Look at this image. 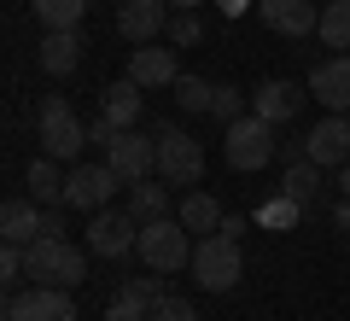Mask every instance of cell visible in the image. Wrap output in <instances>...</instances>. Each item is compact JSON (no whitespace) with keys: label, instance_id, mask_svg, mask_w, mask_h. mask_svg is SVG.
<instances>
[{"label":"cell","instance_id":"obj_1","mask_svg":"<svg viewBox=\"0 0 350 321\" xmlns=\"http://www.w3.org/2000/svg\"><path fill=\"white\" fill-rule=\"evenodd\" d=\"M24 281H36V286H82L88 281V263H82V251L70 246V240H53V234H41V240H29L24 246Z\"/></svg>","mask_w":350,"mask_h":321},{"label":"cell","instance_id":"obj_2","mask_svg":"<svg viewBox=\"0 0 350 321\" xmlns=\"http://www.w3.org/2000/svg\"><path fill=\"white\" fill-rule=\"evenodd\" d=\"M36 140H41L47 158L70 164V158H82V146H88V123L70 112V99H64V94H47L36 105Z\"/></svg>","mask_w":350,"mask_h":321},{"label":"cell","instance_id":"obj_3","mask_svg":"<svg viewBox=\"0 0 350 321\" xmlns=\"http://www.w3.org/2000/svg\"><path fill=\"white\" fill-rule=\"evenodd\" d=\"M193 246H199V240H187V222H181V216H158V222H146L140 228V263H146L152 274H181V269H193Z\"/></svg>","mask_w":350,"mask_h":321},{"label":"cell","instance_id":"obj_4","mask_svg":"<svg viewBox=\"0 0 350 321\" xmlns=\"http://www.w3.org/2000/svg\"><path fill=\"white\" fill-rule=\"evenodd\" d=\"M239 274H245V251H239V240L199 234V246H193V281H199L204 292H234Z\"/></svg>","mask_w":350,"mask_h":321},{"label":"cell","instance_id":"obj_5","mask_svg":"<svg viewBox=\"0 0 350 321\" xmlns=\"http://www.w3.org/2000/svg\"><path fill=\"white\" fill-rule=\"evenodd\" d=\"M280 152V140H275V123H262L257 112H245V117H234V123L222 129V158H228V170H262V164Z\"/></svg>","mask_w":350,"mask_h":321},{"label":"cell","instance_id":"obj_6","mask_svg":"<svg viewBox=\"0 0 350 321\" xmlns=\"http://www.w3.org/2000/svg\"><path fill=\"white\" fill-rule=\"evenodd\" d=\"M158 181L170 187H193L204 175V146L193 135H181V129H158Z\"/></svg>","mask_w":350,"mask_h":321},{"label":"cell","instance_id":"obj_7","mask_svg":"<svg viewBox=\"0 0 350 321\" xmlns=\"http://www.w3.org/2000/svg\"><path fill=\"white\" fill-rule=\"evenodd\" d=\"M140 246V222L129 216V210H94L88 216V251L94 257H129V251Z\"/></svg>","mask_w":350,"mask_h":321},{"label":"cell","instance_id":"obj_8","mask_svg":"<svg viewBox=\"0 0 350 321\" xmlns=\"http://www.w3.org/2000/svg\"><path fill=\"white\" fill-rule=\"evenodd\" d=\"M6 321H76L70 286H24L6 298Z\"/></svg>","mask_w":350,"mask_h":321},{"label":"cell","instance_id":"obj_9","mask_svg":"<svg viewBox=\"0 0 350 321\" xmlns=\"http://www.w3.org/2000/svg\"><path fill=\"white\" fill-rule=\"evenodd\" d=\"M117 187H123V175H117L111 164H76L70 181H64V205H70V210H88V216H94V210L111 205Z\"/></svg>","mask_w":350,"mask_h":321},{"label":"cell","instance_id":"obj_10","mask_svg":"<svg viewBox=\"0 0 350 321\" xmlns=\"http://www.w3.org/2000/svg\"><path fill=\"white\" fill-rule=\"evenodd\" d=\"M304 158L321 164V170H345L350 164V112H333L304 135Z\"/></svg>","mask_w":350,"mask_h":321},{"label":"cell","instance_id":"obj_11","mask_svg":"<svg viewBox=\"0 0 350 321\" xmlns=\"http://www.w3.org/2000/svg\"><path fill=\"white\" fill-rule=\"evenodd\" d=\"M105 164H111V170L135 187V181H146V175L158 170V140L135 135V129H117V140L105 146Z\"/></svg>","mask_w":350,"mask_h":321},{"label":"cell","instance_id":"obj_12","mask_svg":"<svg viewBox=\"0 0 350 321\" xmlns=\"http://www.w3.org/2000/svg\"><path fill=\"white\" fill-rule=\"evenodd\" d=\"M117 29H123L129 47H152L170 29V0H123L117 6Z\"/></svg>","mask_w":350,"mask_h":321},{"label":"cell","instance_id":"obj_13","mask_svg":"<svg viewBox=\"0 0 350 321\" xmlns=\"http://www.w3.org/2000/svg\"><path fill=\"white\" fill-rule=\"evenodd\" d=\"M257 12H262V24L275 29V36H292V41H304V36L321 29V6H315V0H257Z\"/></svg>","mask_w":350,"mask_h":321},{"label":"cell","instance_id":"obj_14","mask_svg":"<svg viewBox=\"0 0 350 321\" xmlns=\"http://www.w3.org/2000/svg\"><path fill=\"white\" fill-rule=\"evenodd\" d=\"M304 99H310V88H298V82H286V76H275V82H262L257 94H251V112L262 117V123H292V117L304 112Z\"/></svg>","mask_w":350,"mask_h":321},{"label":"cell","instance_id":"obj_15","mask_svg":"<svg viewBox=\"0 0 350 321\" xmlns=\"http://www.w3.org/2000/svg\"><path fill=\"white\" fill-rule=\"evenodd\" d=\"M310 94L321 99L327 112H350V53H327L310 70Z\"/></svg>","mask_w":350,"mask_h":321},{"label":"cell","instance_id":"obj_16","mask_svg":"<svg viewBox=\"0 0 350 321\" xmlns=\"http://www.w3.org/2000/svg\"><path fill=\"white\" fill-rule=\"evenodd\" d=\"M175 53H181V47H129V82H140V88H175V82H181Z\"/></svg>","mask_w":350,"mask_h":321},{"label":"cell","instance_id":"obj_17","mask_svg":"<svg viewBox=\"0 0 350 321\" xmlns=\"http://www.w3.org/2000/svg\"><path fill=\"white\" fill-rule=\"evenodd\" d=\"M36 64H41L47 76H70L76 64H82V29H41Z\"/></svg>","mask_w":350,"mask_h":321},{"label":"cell","instance_id":"obj_18","mask_svg":"<svg viewBox=\"0 0 350 321\" xmlns=\"http://www.w3.org/2000/svg\"><path fill=\"white\" fill-rule=\"evenodd\" d=\"M47 234V205L36 198H6L0 205V240H12V246H29V240Z\"/></svg>","mask_w":350,"mask_h":321},{"label":"cell","instance_id":"obj_19","mask_svg":"<svg viewBox=\"0 0 350 321\" xmlns=\"http://www.w3.org/2000/svg\"><path fill=\"white\" fill-rule=\"evenodd\" d=\"M140 94H146V88L129 82V76H123V82H111V88L100 94V117H111L117 129H135V123H140V105H146Z\"/></svg>","mask_w":350,"mask_h":321},{"label":"cell","instance_id":"obj_20","mask_svg":"<svg viewBox=\"0 0 350 321\" xmlns=\"http://www.w3.org/2000/svg\"><path fill=\"white\" fill-rule=\"evenodd\" d=\"M129 216H135L140 228L146 222H158V216H170V181H135L129 187Z\"/></svg>","mask_w":350,"mask_h":321},{"label":"cell","instance_id":"obj_21","mask_svg":"<svg viewBox=\"0 0 350 321\" xmlns=\"http://www.w3.org/2000/svg\"><path fill=\"white\" fill-rule=\"evenodd\" d=\"M29 198H36V205H64V181H70V175L59 170V158H47V152H41L36 164H29Z\"/></svg>","mask_w":350,"mask_h":321},{"label":"cell","instance_id":"obj_22","mask_svg":"<svg viewBox=\"0 0 350 321\" xmlns=\"http://www.w3.org/2000/svg\"><path fill=\"white\" fill-rule=\"evenodd\" d=\"M280 193H286L292 205L315 210V198H321V164H310V158L286 164V175H280Z\"/></svg>","mask_w":350,"mask_h":321},{"label":"cell","instance_id":"obj_23","mask_svg":"<svg viewBox=\"0 0 350 321\" xmlns=\"http://www.w3.org/2000/svg\"><path fill=\"white\" fill-rule=\"evenodd\" d=\"M175 216L187 222V234H216V228H222V205H216L211 193H187Z\"/></svg>","mask_w":350,"mask_h":321},{"label":"cell","instance_id":"obj_24","mask_svg":"<svg viewBox=\"0 0 350 321\" xmlns=\"http://www.w3.org/2000/svg\"><path fill=\"white\" fill-rule=\"evenodd\" d=\"M29 6H36L41 29H82L88 18V0H29Z\"/></svg>","mask_w":350,"mask_h":321},{"label":"cell","instance_id":"obj_25","mask_svg":"<svg viewBox=\"0 0 350 321\" xmlns=\"http://www.w3.org/2000/svg\"><path fill=\"white\" fill-rule=\"evenodd\" d=\"M321 47H333V53H345L350 47V0H321Z\"/></svg>","mask_w":350,"mask_h":321},{"label":"cell","instance_id":"obj_26","mask_svg":"<svg viewBox=\"0 0 350 321\" xmlns=\"http://www.w3.org/2000/svg\"><path fill=\"white\" fill-rule=\"evenodd\" d=\"M298 216H304V205H292L286 193H269L257 205V228H298Z\"/></svg>","mask_w":350,"mask_h":321},{"label":"cell","instance_id":"obj_27","mask_svg":"<svg viewBox=\"0 0 350 321\" xmlns=\"http://www.w3.org/2000/svg\"><path fill=\"white\" fill-rule=\"evenodd\" d=\"M211 99H216V82L181 70V82H175V105H181V112H211Z\"/></svg>","mask_w":350,"mask_h":321},{"label":"cell","instance_id":"obj_28","mask_svg":"<svg viewBox=\"0 0 350 321\" xmlns=\"http://www.w3.org/2000/svg\"><path fill=\"white\" fill-rule=\"evenodd\" d=\"M163 36H170V47H199L204 41V18L199 12H170V29H163Z\"/></svg>","mask_w":350,"mask_h":321},{"label":"cell","instance_id":"obj_29","mask_svg":"<svg viewBox=\"0 0 350 321\" xmlns=\"http://www.w3.org/2000/svg\"><path fill=\"white\" fill-rule=\"evenodd\" d=\"M211 117H216V123H222V129L234 123V117H245V94L222 82V88H216V99H211Z\"/></svg>","mask_w":350,"mask_h":321},{"label":"cell","instance_id":"obj_30","mask_svg":"<svg viewBox=\"0 0 350 321\" xmlns=\"http://www.w3.org/2000/svg\"><path fill=\"white\" fill-rule=\"evenodd\" d=\"M152 321H199V309H193L187 298H175V292H163L158 304H152Z\"/></svg>","mask_w":350,"mask_h":321},{"label":"cell","instance_id":"obj_31","mask_svg":"<svg viewBox=\"0 0 350 321\" xmlns=\"http://www.w3.org/2000/svg\"><path fill=\"white\" fill-rule=\"evenodd\" d=\"M105 321H152V309L140 304V298L117 292V298H111V309H105Z\"/></svg>","mask_w":350,"mask_h":321},{"label":"cell","instance_id":"obj_32","mask_svg":"<svg viewBox=\"0 0 350 321\" xmlns=\"http://www.w3.org/2000/svg\"><path fill=\"white\" fill-rule=\"evenodd\" d=\"M123 292H129V298H140V304L152 309V304H158V298H163V286L152 281V274H140V281H123Z\"/></svg>","mask_w":350,"mask_h":321},{"label":"cell","instance_id":"obj_33","mask_svg":"<svg viewBox=\"0 0 350 321\" xmlns=\"http://www.w3.org/2000/svg\"><path fill=\"white\" fill-rule=\"evenodd\" d=\"M0 274L6 281H24V246H12V240L0 246Z\"/></svg>","mask_w":350,"mask_h":321},{"label":"cell","instance_id":"obj_34","mask_svg":"<svg viewBox=\"0 0 350 321\" xmlns=\"http://www.w3.org/2000/svg\"><path fill=\"white\" fill-rule=\"evenodd\" d=\"M333 222H338V228L350 234V198H338V205H333Z\"/></svg>","mask_w":350,"mask_h":321},{"label":"cell","instance_id":"obj_35","mask_svg":"<svg viewBox=\"0 0 350 321\" xmlns=\"http://www.w3.org/2000/svg\"><path fill=\"white\" fill-rule=\"evenodd\" d=\"M204 0H170V12H199Z\"/></svg>","mask_w":350,"mask_h":321},{"label":"cell","instance_id":"obj_36","mask_svg":"<svg viewBox=\"0 0 350 321\" xmlns=\"http://www.w3.org/2000/svg\"><path fill=\"white\" fill-rule=\"evenodd\" d=\"M245 6H251V0H222V12H228V18H239Z\"/></svg>","mask_w":350,"mask_h":321},{"label":"cell","instance_id":"obj_37","mask_svg":"<svg viewBox=\"0 0 350 321\" xmlns=\"http://www.w3.org/2000/svg\"><path fill=\"white\" fill-rule=\"evenodd\" d=\"M338 193L350 198V164H345V170H338Z\"/></svg>","mask_w":350,"mask_h":321}]
</instances>
